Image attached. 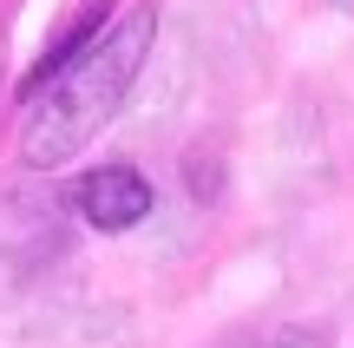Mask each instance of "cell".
<instances>
[{
  "label": "cell",
  "mask_w": 354,
  "mask_h": 348,
  "mask_svg": "<svg viewBox=\"0 0 354 348\" xmlns=\"http://www.w3.org/2000/svg\"><path fill=\"white\" fill-rule=\"evenodd\" d=\"M151 39H158V7H131L105 33H92L39 92H26L33 99L26 105V125H20V158L26 165L53 171V165L86 152L112 125V112L125 105L138 66L151 59Z\"/></svg>",
  "instance_id": "obj_1"
},
{
  "label": "cell",
  "mask_w": 354,
  "mask_h": 348,
  "mask_svg": "<svg viewBox=\"0 0 354 348\" xmlns=\"http://www.w3.org/2000/svg\"><path fill=\"white\" fill-rule=\"evenodd\" d=\"M145 210H151V184L131 165H99L79 184V217H86L92 230H131Z\"/></svg>",
  "instance_id": "obj_2"
}]
</instances>
